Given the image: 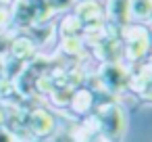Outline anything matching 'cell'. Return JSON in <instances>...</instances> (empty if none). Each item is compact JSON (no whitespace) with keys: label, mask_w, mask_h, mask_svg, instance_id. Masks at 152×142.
Returning a JSON list of instances; mask_svg holds the SVG:
<instances>
[{"label":"cell","mask_w":152,"mask_h":142,"mask_svg":"<svg viewBox=\"0 0 152 142\" xmlns=\"http://www.w3.org/2000/svg\"><path fill=\"white\" fill-rule=\"evenodd\" d=\"M146 65L152 69V54H148V57H146Z\"/></svg>","instance_id":"2e32d148"},{"label":"cell","mask_w":152,"mask_h":142,"mask_svg":"<svg viewBox=\"0 0 152 142\" xmlns=\"http://www.w3.org/2000/svg\"><path fill=\"white\" fill-rule=\"evenodd\" d=\"M98 79H100V88L106 92H121L127 88L129 84V69L121 63H102L100 71H98Z\"/></svg>","instance_id":"3957f363"},{"label":"cell","mask_w":152,"mask_h":142,"mask_svg":"<svg viewBox=\"0 0 152 142\" xmlns=\"http://www.w3.org/2000/svg\"><path fill=\"white\" fill-rule=\"evenodd\" d=\"M83 38L81 36H65L61 38V50L65 54H81L83 50Z\"/></svg>","instance_id":"8fae6325"},{"label":"cell","mask_w":152,"mask_h":142,"mask_svg":"<svg viewBox=\"0 0 152 142\" xmlns=\"http://www.w3.org/2000/svg\"><path fill=\"white\" fill-rule=\"evenodd\" d=\"M108 27H115L119 34L131 23L129 15V0H108V7L104 11Z\"/></svg>","instance_id":"277c9868"},{"label":"cell","mask_w":152,"mask_h":142,"mask_svg":"<svg viewBox=\"0 0 152 142\" xmlns=\"http://www.w3.org/2000/svg\"><path fill=\"white\" fill-rule=\"evenodd\" d=\"M29 129L38 138H46L54 132V117L44 109H36L29 115Z\"/></svg>","instance_id":"8992f818"},{"label":"cell","mask_w":152,"mask_h":142,"mask_svg":"<svg viewBox=\"0 0 152 142\" xmlns=\"http://www.w3.org/2000/svg\"><path fill=\"white\" fill-rule=\"evenodd\" d=\"M52 13H65L77 4V0H44Z\"/></svg>","instance_id":"7c38bea8"},{"label":"cell","mask_w":152,"mask_h":142,"mask_svg":"<svg viewBox=\"0 0 152 142\" xmlns=\"http://www.w3.org/2000/svg\"><path fill=\"white\" fill-rule=\"evenodd\" d=\"M96 117H98V134H100L102 142H121L125 138L127 117L119 102L108 100V102L100 104Z\"/></svg>","instance_id":"6da1fadb"},{"label":"cell","mask_w":152,"mask_h":142,"mask_svg":"<svg viewBox=\"0 0 152 142\" xmlns=\"http://www.w3.org/2000/svg\"><path fill=\"white\" fill-rule=\"evenodd\" d=\"M4 23H9V13H7L2 7H0V27H2Z\"/></svg>","instance_id":"9a60e30c"},{"label":"cell","mask_w":152,"mask_h":142,"mask_svg":"<svg viewBox=\"0 0 152 142\" xmlns=\"http://www.w3.org/2000/svg\"><path fill=\"white\" fill-rule=\"evenodd\" d=\"M13 54L17 57V59H29V57H34V52H36V44L29 40V38H17L15 42H13Z\"/></svg>","instance_id":"30bf717a"},{"label":"cell","mask_w":152,"mask_h":142,"mask_svg":"<svg viewBox=\"0 0 152 142\" xmlns=\"http://www.w3.org/2000/svg\"><path fill=\"white\" fill-rule=\"evenodd\" d=\"M121 36H123V40H121L123 59H127L129 63H140L142 59L148 57L152 36H150V32L144 23H129L121 32Z\"/></svg>","instance_id":"7a4b0ae2"},{"label":"cell","mask_w":152,"mask_h":142,"mask_svg":"<svg viewBox=\"0 0 152 142\" xmlns=\"http://www.w3.org/2000/svg\"><path fill=\"white\" fill-rule=\"evenodd\" d=\"M0 142H15V138H13V134H11V132L0 129Z\"/></svg>","instance_id":"5bb4252c"},{"label":"cell","mask_w":152,"mask_h":142,"mask_svg":"<svg viewBox=\"0 0 152 142\" xmlns=\"http://www.w3.org/2000/svg\"><path fill=\"white\" fill-rule=\"evenodd\" d=\"M129 15L135 23H150L152 0H129Z\"/></svg>","instance_id":"ba28073f"},{"label":"cell","mask_w":152,"mask_h":142,"mask_svg":"<svg viewBox=\"0 0 152 142\" xmlns=\"http://www.w3.org/2000/svg\"><path fill=\"white\" fill-rule=\"evenodd\" d=\"M150 23H152V17H150Z\"/></svg>","instance_id":"e0dca14e"},{"label":"cell","mask_w":152,"mask_h":142,"mask_svg":"<svg viewBox=\"0 0 152 142\" xmlns=\"http://www.w3.org/2000/svg\"><path fill=\"white\" fill-rule=\"evenodd\" d=\"M81 25H90V23H98V21H104V9L96 2V0H79L75 4V13H73Z\"/></svg>","instance_id":"5b68a950"},{"label":"cell","mask_w":152,"mask_h":142,"mask_svg":"<svg viewBox=\"0 0 152 142\" xmlns=\"http://www.w3.org/2000/svg\"><path fill=\"white\" fill-rule=\"evenodd\" d=\"M140 98H142V100H146V102H152V79H150V82L146 84V88L142 90Z\"/></svg>","instance_id":"4fadbf2b"},{"label":"cell","mask_w":152,"mask_h":142,"mask_svg":"<svg viewBox=\"0 0 152 142\" xmlns=\"http://www.w3.org/2000/svg\"><path fill=\"white\" fill-rule=\"evenodd\" d=\"M92 104H94V92H92V90H88V88H77V90H73L71 102H69V107H71L73 113L86 115V113H90Z\"/></svg>","instance_id":"52a82bcc"},{"label":"cell","mask_w":152,"mask_h":142,"mask_svg":"<svg viewBox=\"0 0 152 142\" xmlns=\"http://www.w3.org/2000/svg\"><path fill=\"white\" fill-rule=\"evenodd\" d=\"M58 32H61V38H65V36H81L83 25H81V21H79L75 15H67V17L61 21Z\"/></svg>","instance_id":"9c48e42d"}]
</instances>
